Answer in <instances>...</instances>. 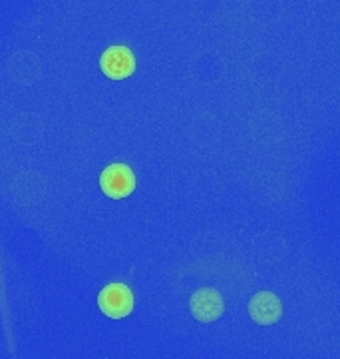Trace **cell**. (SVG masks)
Segmentation results:
<instances>
[{
  "mask_svg": "<svg viewBox=\"0 0 340 359\" xmlns=\"http://www.w3.org/2000/svg\"><path fill=\"white\" fill-rule=\"evenodd\" d=\"M98 308L112 320H124L134 311V294L126 283H110L98 295Z\"/></svg>",
  "mask_w": 340,
  "mask_h": 359,
  "instance_id": "6da1fadb",
  "label": "cell"
},
{
  "mask_svg": "<svg viewBox=\"0 0 340 359\" xmlns=\"http://www.w3.org/2000/svg\"><path fill=\"white\" fill-rule=\"evenodd\" d=\"M100 188L112 200H124L136 190V174L126 164H112L100 176Z\"/></svg>",
  "mask_w": 340,
  "mask_h": 359,
  "instance_id": "7a4b0ae2",
  "label": "cell"
},
{
  "mask_svg": "<svg viewBox=\"0 0 340 359\" xmlns=\"http://www.w3.org/2000/svg\"><path fill=\"white\" fill-rule=\"evenodd\" d=\"M189 309L197 321L211 323V321H217L223 316L225 302H223V295L213 287H201L189 297Z\"/></svg>",
  "mask_w": 340,
  "mask_h": 359,
  "instance_id": "3957f363",
  "label": "cell"
},
{
  "mask_svg": "<svg viewBox=\"0 0 340 359\" xmlns=\"http://www.w3.org/2000/svg\"><path fill=\"white\" fill-rule=\"evenodd\" d=\"M100 68L112 80H126L136 72V56L127 46H112L101 54Z\"/></svg>",
  "mask_w": 340,
  "mask_h": 359,
  "instance_id": "277c9868",
  "label": "cell"
},
{
  "mask_svg": "<svg viewBox=\"0 0 340 359\" xmlns=\"http://www.w3.org/2000/svg\"><path fill=\"white\" fill-rule=\"evenodd\" d=\"M249 316L259 325H273L283 316V304L271 292H259L249 299Z\"/></svg>",
  "mask_w": 340,
  "mask_h": 359,
  "instance_id": "5b68a950",
  "label": "cell"
}]
</instances>
